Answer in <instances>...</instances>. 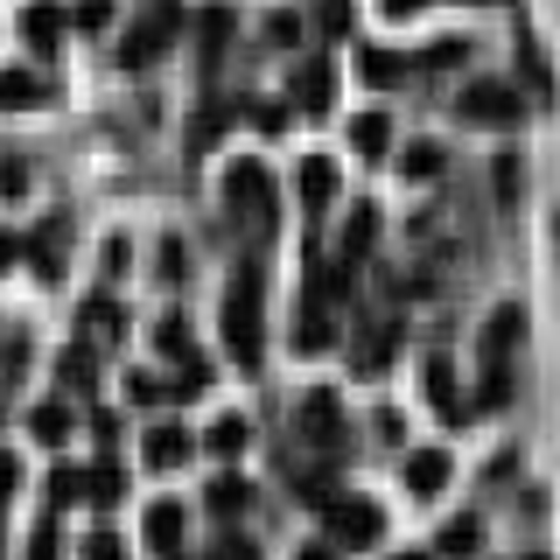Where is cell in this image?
Wrapping results in <instances>:
<instances>
[{"label":"cell","instance_id":"cell-1","mask_svg":"<svg viewBox=\"0 0 560 560\" xmlns=\"http://www.w3.org/2000/svg\"><path fill=\"white\" fill-rule=\"evenodd\" d=\"M259 302H267L259 267H238L232 288H224V343H232V358L245 364V372L259 364Z\"/></svg>","mask_w":560,"mask_h":560},{"label":"cell","instance_id":"cell-2","mask_svg":"<svg viewBox=\"0 0 560 560\" xmlns=\"http://www.w3.org/2000/svg\"><path fill=\"white\" fill-rule=\"evenodd\" d=\"M175 35H183V8H175V0H154L148 14H140V22L119 35V70H148L154 57H162V49H175Z\"/></svg>","mask_w":560,"mask_h":560},{"label":"cell","instance_id":"cell-3","mask_svg":"<svg viewBox=\"0 0 560 560\" xmlns=\"http://www.w3.org/2000/svg\"><path fill=\"white\" fill-rule=\"evenodd\" d=\"M323 518H329V547L343 553H364L385 539V512L372 498H323Z\"/></svg>","mask_w":560,"mask_h":560},{"label":"cell","instance_id":"cell-4","mask_svg":"<svg viewBox=\"0 0 560 560\" xmlns=\"http://www.w3.org/2000/svg\"><path fill=\"white\" fill-rule=\"evenodd\" d=\"M224 203H232V218H253L267 232L273 224V175L259 162H232L224 168Z\"/></svg>","mask_w":560,"mask_h":560},{"label":"cell","instance_id":"cell-5","mask_svg":"<svg viewBox=\"0 0 560 560\" xmlns=\"http://www.w3.org/2000/svg\"><path fill=\"white\" fill-rule=\"evenodd\" d=\"M455 105H463V119H477V127H518V84H504V78L469 84Z\"/></svg>","mask_w":560,"mask_h":560},{"label":"cell","instance_id":"cell-6","mask_svg":"<svg viewBox=\"0 0 560 560\" xmlns=\"http://www.w3.org/2000/svg\"><path fill=\"white\" fill-rule=\"evenodd\" d=\"M302 434H308L315 448H343V434H350L343 399H337V393H308V399H302Z\"/></svg>","mask_w":560,"mask_h":560},{"label":"cell","instance_id":"cell-7","mask_svg":"<svg viewBox=\"0 0 560 560\" xmlns=\"http://www.w3.org/2000/svg\"><path fill=\"white\" fill-rule=\"evenodd\" d=\"M399 477H407V490H413V498H442V490H448V477H455V455H448V448H413Z\"/></svg>","mask_w":560,"mask_h":560},{"label":"cell","instance_id":"cell-8","mask_svg":"<svg viewBox=\"0 0 560 560\" xmlns=\"http://www.w3.org/2000/svg\"><path fill=\"white\" fill-rule=\"evenodd\" d=\"M343 140L358 148V162H385V154H393V113H378V105H372V113H358L343 127Z\"/></svg>","mask_w":560,"mask_h":560},{"label":"cell","instance_id":"cell-9","mask_svg":"<svg viewBox=\"0 0 560 560\" xmlns=\"http://www.w3.org/2000/svg\"><path fill=\"white\" fill-rule=\"evenodd\" d=\"M189 448H197V434L189 428H175V420H162V428H148V469H183L189 463Z\"/></svg>","mask_w":560,"mask_h":560},{"label":"cell","instance_id":"cell-10","mask_svg":"<svg viewBox=\"0 0 560 560\" xmlns=\"http://www.w3.org/2000/svg\"><path fill=\"white\" fill-rule=\"evenodd\" d=\"M63 28H70V14L57 8V0H35V8L22 14V35H28V49H35V57H49V49L63 43Z\"/></svg>","mask_w":560,"mask_h":560},{"label":"cell","instance_id":"cell-11","mask_svg":"<svg viewBox=\"0 0 560 560\" xmlns=\"http://www.w3.org/2000/svg\"><path fill=\"white\" fill-rule=\"evenodd\" d=\"M518 343H525V308L512 302V308H498V315H490V329H483V364H504Z\"/></svg>","mask_w":560,"mask_h":560},{"label":"cell","instance_id":"cell-12","mask_svg":"<svg viewBox=\"0 0 560 560\" xmlns=\"http://www.w3.org/2000/svg\"><path fill=\"white\" fill-rule=\"evenodd\" d=\"M22 253H35V273H43V280H57L63 253H70V218H49L43 232H35V245H22Z\"/></svg>","mask_w":560,"mask_h":560},{"label":"cell","instance_id":"cell-13","mask_svg":"<svg viewBox=\"0 0 560 560\" xmlns=\"http://www.w3.org/2000/svg\"><path fill=\"white\" fill-rule=\"evenodd\" d=\"M393 350H399V329L393 323H372L358 337V350H350V364H358V372H385V364H393Z\"/></svg>","mask_w":560,"mask_h":560},{"label":"cell","instance_id":"cell-14","mask_svg":"<svg viewBox=\"0 0 560 560\" xmlns=\"http://www.w3.org/2000/svg\"><path fill=\"white\" fill-rule=\"evenodd\" d=\"M372 245H378V210H350V224H343V245H337V259H343V267H358V259L364 253H372Z\"/></svg>","mask_w":560,"mask_h":560},{"label":"cell","instance_id":"cell-15","mask_svg":"<svg viewBox=\"0 0 560 560\" xmlns=\"http://www.w3.org/2000/svg\"><path fill=\"white\" fill-rule=\"evenodd\" d=\"M148 547L175 560V547H183V504H168V498L148 504Z\"/></svg>","mask_w":560,"mask_h":560},{"label":"cell","instance_id":"cell-16","mask_svg":"<svg viewBox=\"0 0 560 560\" xmlns=\"http://www.w3.org/2000/svg\"><path fill=\"white\" fill-rule=\"evenodd\" d=\"M294 98H302V113H329V57H308L294 70Z\"/></svg>","mask_w":560,"mask_h":560},{"label":"cell","instance_id":"cell-17","mask_svg":"<svg viewBox=\"0 0 560 560\" xmlns=\"http://www.w3.org/2000/svg\"><path fill=\"white\" fill-rule=\"evenodd\" d=\"M329 197H337V162H329V154H308L302 162V203L329 210Z\"/></svg>","mask_w":560,"mask_h":560},{"label":"cell","instance_id":"cell-18","mask_svg":"<svg viewBox=\"0 0 560 560\" xmlns=\"http://www.w3.org/2000/svg\"><path fill=\"white\" fill-rule=\"evenodd\" d=\"M49 84L35 70H0V113H22V105H43Z\"/></svg>","mask_w":560,"mask_h":560},{"label":"cell","instance_id":"cell-19","mask_svg":"<svg viewBox=\"0 0 560 560\" xmlns=\"http://www.w3.org/2000/svg\"><path fill=\"white\" fill-rule=\"evenodd\" d=\"M119 498H127V469H119V463H98V469H84V504L113 512Z\"/></svg>","mask_w":560,"mask_h":560},{"label":"cell","instance_id":"cell-20","mask_svg":"<svg viewBox=\"0 0 560 560\" xmlns=\"http://www.w3.org/2000/svg\"><path fill=\"white\" fill-rule=\"evenodd\" d=\"M407 57H393V49H364V57H358V78L364 84H378V92H393V84H407Z\"/></svg>","mask_w":560,"mask_h":560},{"label":"cell","instance_id":"cell-21","mask_svg":"<svg viewBox=\"0 0 560 560\" xmlns=\"http://www.w3.org/2000/svg\"><path fill=\"white\" fill-rule=\"evenodd\" d=\"M224 127H232V98H203V113L189 119V154H203Z\"/></svg>","mask_w":560,"mask_h":560},{"label":"cell","instance_id":"cell-22","mask_svg":"<svg viewBox=\"0 0 560 560\" xmlns=\"http://www.w3.org/2000/svg\"><path fill=\"white\" fill-rule=\"evenodd\" d=\"M203 504H210L218 518H238L245 504H253V483H245V477H218V483L203 490Z\"/></svg>","mask_w":560,"mask_h":560},{"label":"cell","instance_id":"cell-23","mask_svg":"<svg viewBox=\"0 0 560 560\" xmlns=\"http://www.w3.org/2000/svg\"><path fill=\"white\" fill-rule=\"evenodd\" d=\"M428 399L442 413H463V385H455V364L448 358H428Z\"/></svg>","mask_w":560,"mask_h":560},{"label":"cell","instance_id":"cell-24","mask_svg":"<svg viewBox=\"0 0 560 560\" xmlns=\"http://www.w3.org/2000/svg\"><path fill=\"white\" fill-rule=\"evenodd\" d=\"M399 175H407V183H434V175H442V148H434V140L399 148Z\"/></svg>","mask_w":560,"mask_h":560},{"label":"cell","instance_id":"cell-25","mask_svg":"<svg viewBox=\"0 0 560 560\" xmlns=\"http://www.w3.org/2000/svg\"><path fill=\"white\" fill-rule=\"evenodd\" d=\"M302 350H323L329 343V294H315L308 288V302H302V337H294Z\"/></svg>","mask_w":560,"mask_h":560},{"label":"cell","instance_id":"cell-26","mask_svg":"<svg viewBox=\"0 0 560 560\" xmlns=\"http://www.w3.org/2000/svg\"><path fill=\"white\" fill-rule=\"evenodd\" d=\"M245 434H253V420H245V413H224V420H210L203 448H210V455H238V448H245Z\"/></svg>","mask_w":560,"mask_h":560},{"label":"cell","instance_id":"cell-27","mask_svg":"<svg viewBox=\"0 0 560 560\" xmlns=\"http://www.w3.org/2000/svg\"><path fill=\"white\" fill-rule=\"evenodd\" d=\"M84 329H98V337H119V329H127V308H119L113 294H92V302H84Z\"/></svg>","mask_w":560,"mask_h":560},{"label":"cell","instance_id":"cell-28","mask_svg":"<svg viewBox=\"0 0 560 560\" xmlns=\"http://www.w3.org/2000/svg\"><path fill=\"white\" fill-rule=\"evenodd\" d=\"M197 43H203V63H218V57H224V43H232V14L210 8L203 22H197Z\"/></svg>","mask_w":560,"mask_h":560},{"label":"cell","instance_id":"cell-29","mask_svg":"<svg viewBox=\"0 0 560 560\" xmlns=\"http://www.w3.org/2000/svg\"><path fill=\"white\" fill-rule=\"evenodd\" d=\"M28 434H35V442H63V434H70V407H63V399L35 407V413H28Z\"/></svg>","mask_w":560,"mask_h":560},{"label":"cell","instance_id":"cell-30","mask_svg":"<svg viewBox=\"0 0 560 560\" xmlns=\"http://www.w3.org/2000/svg\"><path fill=\"white\" fill-rule=\"evenodd\" d=\"M162 393L175 399V407H189V399H203V393H210V364H197V358H189V364H183V378H175V385H162Z\"/></svg>","mask_w":560,"mask_h":560},{"label":"cell","instance_id":"cell-31","mask_svg":"<svg viewBox=\"0 0 560 560\" xmlns=\"http://www.w3.org/2000/svg\"><path fill=\"white\" fill-rule=\"evenodd\" d=\"M154 350H162V358H189V323L183 315H162V323H154Z\"/></svg>","mask_w":560,"mask_h":560},{"label":"cell","instance_id":"cell-32","mask_svg":"<svg viewBox=\"0 0 560 560\" xmlns=\"http://www.w3.org/2000/svg\"><path fill=\"white\" fill-rule=\"evenodd\" d=\"M455 63H469V43H428L420 49V70H455Z\"/></svg>","mask_w":560,"mask_h":560},{"label":"cell","instance_id":"cell-33","mask_svg":"<svg viewBox=\"0 0 560 560\" xmlns=\"http://www.w3.org/2000/svg\"><path fill=\"white\" fill-rule=\"evenodd\" d=\"M183 267H189V253H183L175 238H162V245H154V280H183Z\"/></svg>","mask_w":560,"mask_h":560},{"label":"cell","instance_id":"cell-34","mask_svg":"<svg viewBox=\"0 0 560 560\" xmlns=\"http://www.w3.org/2000/svg\"><path fill=\"white\" fill-rule=\"evenodd\" d=\"M477 539H483V525H477V518H455L448 533H442V553L455 560V553H469V547H477Z\"/></svg>","mask_w":560,"mask_h":560},{"label":"cell","instance_id":"cell-35","mask_svg":"<svg viewBox=\"0 0 560 560\" xmlns=\"http://www.w3.org/2000/svg\"><path fill=\"white\" fill-rule=\"evenodd\" d=\"M49 498H57V504H84V469H57V477H49Z\"/></svg>","mask_w":560,"mask_h":560},{"label":"cell","instance_id":"cell-36","mask_svg":"<svg viewBox=\"0 0 560 560\" xmlns=\"http://www.w3.org/2000/svg\"><path fill=\"white\" fill-rule=\"evenodd\" d=\"M57 372H63L70 385H84V378H92V350H84V343H70L63 358H57Z\"/></svg>","mask_w":560,"mask_h":560},{"label":"cell","instance_id":"cell-37","mask_svg":"<svg viewBox=\"0 0 560 560\" xmlns=\"http://www.w3.org/2000/svg\"><path fill=\"white\" fill-rule=\"evenodd\" d=\"M127 399H133V407H162V399H168V393H162V378H148V372H133V378H127Z\"/></svg>","mask_w":560,"mask_h":560},{"label":"cell","instance_id":"cell-38","mask_svg":"<svg viewBox=\"0 0 560 560\" xmlns=\"http://www.w3.org/2000/svg\"><path fill=\"white\" fill-rule=\"evenodd\" d=\"M70 22H78V28H105V22H113V0H84Z\"/></svg>","mask_w":560,"mask_h":560},{"label":"cell","instance_id":"cell-39","mask_svg":"<svg viewBox=\"0 0 560 560\" xmlns=\"http://www.w3.org/2000/svg\"><path fill=\"white\" fill-rule=\"evenodd\" d=\"M84 560H127V553H119L113 533H92V539H84Z\"/></svg>","mask_w":560,"mask_h":560},{"label":"cell","instance_id":"cell-40","mask_svg":"<svg viewBox=\"0 0 560 560\" xmlns=\"http://www.w3.org/2000/svg\"><path fill=\"white\" fill-rule=\"evenodd\" d=\"M267 35H273V43H294V35H302V22H294V14H267Z\"/></svg>","mask_w":560,"mask_h":560},{"label":"cell","instance_id":"cell-41","mask_svg":"<svg viewBox=\"0 0 560 560\" xmlns=\"http://www.w3.org/2000/svg\"><path fill=\"white\" fill-rule=\"evenodd\" d=\"M127 259H133V245H127V238L105 245V273H127Z\"/></svg>","mask_w":560,"mask_h":560},{"label":"cell","instance_id":"cell-42","mask_svg":"<svg viewBox=\"0 0 560 560\" xmlns=\"http://www.w3.org/2000/svg\"><path fill=\"white\" fill-rule=\"evenodd\" d=\"M28 560H57V533H49V525H43V533L28 539Z\"/></svg>","mask_w":560,"mask_h":560},{"label":"cell","instance_id":"cell-43","mask_svg":"<svg viewBox=\"0 0 560 560\" xmlns=\"http://www.w3.org/2000/svg\"><path fill=\"white\" fill-rule=\"evenodd\" d=\"M323 28H350V0H323Z\"/></svg>","mask_w":560,"mask_h":560},{"label":"cell","instance_id":"cell-44","mask_svg":"<svg viewBox=\"0 0 560 560\" xmlns=\"http://www.w3.org/2000/svg\"><path fill=\"white\" fill-rule=\"evenodd\" d=\"M14 483H22V463H14V455H0V504H8Z\"/></svg>","mask_w":560,"mask_h":560},{"label":"cell","instance_id":"cell-45","mask_svg":"<svg viewBox=\"0 0 560 560\" xmlns=\"http://www.w3.org/2000/svg\"><path fill=\"white\" fill-rule=\"evenodd\" d=\"M253 119H259V133H280V127H288V113H280V105H259Z\"/></svg>","mask_w":560,"mask_h":560},{"label":"cell","instance_id":"cell-46","mask_svg":"<svg viewBox=\"0 0 560 560\" xmlns=\"http://www.w3.org/2000/svg\"><path fill=\"white\" fill-rule=\"evenodd\" d=\"M22 189H28V175H22V168H0V197H22Z\"/></svg>","mask_w":560,"mask_h":560},{"label":"cell","instance_id":"cell-47","mask_svg":"<svg viewBox=\"0 0 560 560\" xmlns=\"http://www.w3.org/2000/svg\"><path fill=\"white\" fill-rule=\"evenodd\" d=\"M14 259H22V238H14V232H0V267H14Z\"/></svg>","mask_w":560,"mask_h":560},{"label":"cell","instance_id":"cell-48","mask_svg":"<svg viewBox=\"0 0 560 560\" xmlns=\"http://www.w3.org/2000/svg\"><path fill=\"white\" fill-rule=\"evenodd\" d=\"M218 560H253V547H245V539H224V547H218Z\"/></svg>","mask_w":560,"mask_h":560},{"label":"cell","instance_id":"cell-49","mask_svg":"<svg viewBox=\"0 0 560 560\" xmlns=\"http://www.w3.org/2000/svg\"><path fill=\"white\" fill-rule=\"evenodd\" d=\"M302 560H343V553H337V547H308Z\"/></svg>","mask_w":560,"mask_h":560},{"label":"cell","instance_id":"cell-50","mask_svg":"<svg viewBox=\"0 0 560 560\" xmlns=\"http://www.w3.org/2000/svg\"><path fill=\"white\" fill-rule=\"evenodd\" d=\"M407 560H420V553H407Z\"/></svg>","mask_w":560,"mask_h":560}]
</instances>
